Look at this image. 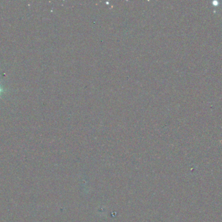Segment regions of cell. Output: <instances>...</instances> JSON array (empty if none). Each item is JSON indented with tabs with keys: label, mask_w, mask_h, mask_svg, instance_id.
<instances>
[{
	"label": "cell",
	"mask_w": 222,
	"mask_h": 222,
	"mask_svg": "<svg viewBox=\"0 0 222 222\" xmlns=\"http://www.w3.org/2000/svg\"><path fill=\"white\" fill-rule=\"evenodd\" d=\"M3 91V89L2 88V87L1 86H0V95H1V93H2V92Z\"/></svg>",
	"instance_id": "obj_1"
}]
</instances>
